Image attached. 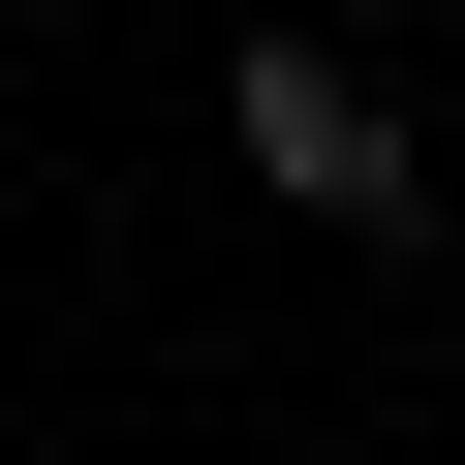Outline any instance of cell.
Instances as JSON below:
<instances>
[{
    "label": "cell",
    "instance_id": "1",
    "mask_svg": "<svg viewBox=\"0 0 465 465\" xmlns=\"http://www.w3.org/2000/svg\"><path fill=\"white\" fill-rule=\"evenodd\" d=\"M217 155H249L311 249H434V124H403L341 32H249V63H217Z\"/></svg>",
    "mask_w": 465,
    "mask_h": 465
}]
</instances>
